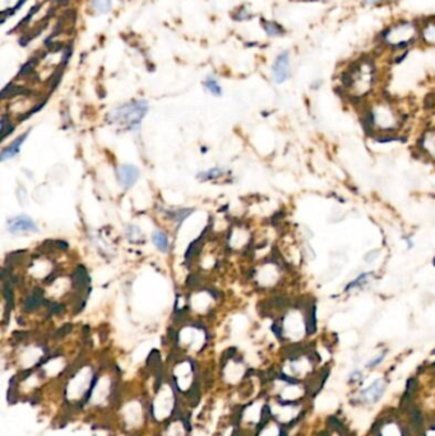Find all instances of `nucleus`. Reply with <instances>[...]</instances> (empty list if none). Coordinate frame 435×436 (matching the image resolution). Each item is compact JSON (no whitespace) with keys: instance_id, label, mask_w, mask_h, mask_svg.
Masks as SVG:
<instances>
[{"instance_id":"nucleus-1","label":"nucleus","mask_w":435,"mask_h":436,"mask_svg":"<svg viewBox=\"0 0 435 436\" xmlns=\"http://www.w3.org/2000/svg\"><path fill=\"white\" fill-rule=\"evenodd\" d=\"M342 86L354 97H364L374 87L377 79V68L371 59L363 58L355 61L350 69L342 74Z\"/></svg>"},{"instance_id":"nucleus-2","label":"nucleus","mask_w":435,"mask_h":436,"mask_svg":"<svg viewBox=\"0 0 435 436\" xmlns=\"http://www.w3.org/2000/svg\"><path fill=\"white\" fill-rule=\"evenodd\" d=\"M420 30L412 21H399L383 32L382 41L388 48L394 50H404L416 41Z\"/></svg>"},{"instance_id":"nucleus-3","label":"nucleus","mask_w":435,"mask_h":436,"mask_svg":"<svg viewBox=\"0 0 435 436\" xmlns=\"http://www.w3.org/2000/svg\"><path fill=\"white\" fill-rule=\"evenodd\" d=\"M148 111V103L146 101H131L123 106H119L112 110L110 116L111 121L128 126V129H135L139 126L140 121Z\"/></svg>"},{"instance_id":"nucleus-4","label":"nucleus","mask_w":435,"mask_h":436,"mask_svg":"<svg viewBox=\"0 0 435 436\" xmlns=\"http://www.w3.org/2000/svg\"><path fill=\"white\" fill-rule=\"evenodd\" d=\"M365 122L369 124L370 128L375 126L384 131H391L398 125V117L391 105L380 102L370 108V111L365 116Z\"/></svg>"},{"instance_id":"nucleus-5","label":"nucleus","mask_w":435,"mask_h":436,"mask_svg":"<svg viewBox=\"0 0 435 436\" xmlns=\"http://www.w3.org/2000/svg\"><path fill=\"white\" fill-rule=\"evenodd\" d=\"M291 74V58L288 51H282L277 55L273 65H272V77L276 83L281 84L290 78Z\"/></svg>"},{"instance_id":"nucleus-6","label":"nucleus","mask_w":435,"mask_h":436,"mask_svg":"<svg viewBox=\"0 0 435 436\" xmlns=\"http://www.w3.org/2000/svg\"><path fill=\"white\" fill-rule=\"evenodd\" d=\"M385 389H387V383L383 379H377L360 392L359 399L364 404H374V403L379 402L380 398L384 394Z\"/></svg>"},{"instance_id":"nucleus-7","label":"nucleus","mask_w":435,"mask_h":436,"mask_svg":"<svg viewBox=\"0 0 435 436\" xmlns=\"http://www.w3.org/2000/svg\"><path fill=\"white\" fill-rule=\"evenodd\" d=\"M138 178H139V170L133 165H121L117 169V180L120 185L124 186L125 189H129L137 183Z\"/></svg>"},{"instance_id":"nucleus-8","label":"nucleus","mask_w":435,"mask_h":436,"mask_svg":"<svg viewBox=\"0 0 435 436\" xmlns=\"http://www.w3.org/2000/svg\"><path fill=\"white\" fill-rule=\"evenodd\" d=\"M8 228L12 233L37 232V226L28 216H18L8 222Z\"/></svg>"},{"instance_id":"nucleus-9","label":"nucleus","mask_w":435,"mask_h":436,"mask_svg":"<svg viewBox=\"0 0 435 436\" xmlns=\"http://www.w3.org/2000/svg\"><path fill=\"white\" fill-rule=\"evenodd\" d=\"M28 133H30V131H26V133H23L22 135L18 136V138L16 139V140H14L12 144H9L8 147L6 148V150L2 151V157H0V160H2V161H6V160L13 159L14 156L18 155V152L21 151V146H22L23 142L26 140Z\"/></svg>"},{"instance_id":"nucleus-10","label":"nucleus","mask_w":435,"mask_h":436,"mask_svg":"<svg viewBox=\"0 0 435 436\" xmlns=\"http://www.w3.org/2000/svg\"><path fill=\"white\" fill-rule=\"evenodd\" d=\"M421 40L429 46L435 48V20H429L420 28Z\"/></svg>"},{"instance_id":"nucleus-11","label":"nucleus","mask_w":435,"mask_h":436,"mask_svg":"<svg viewBox=\"0 0 435 436\" xmlns=\"http://www.w3.org/2000/svg\"><path fill=\"white\" fill-rule=\"evenodd\" d=\"M421 148L432 159H435V131H427L421 138Z\"/></svg>"},{"instance_id":"nucleus-12","label":"nucleus","mask_w":435,"mask_h":436,"mask_svg":"<svg viewBox=\"0 0 435 436\" xmlns=\"http://www.w3.org/2000/svg\"><path fill=\"white\" fill-rule=\"evenodd\" d=\"M152 241H154V244L156 245L159 250L164 251V253L169 250V239L162 231H155L154 235H152Z\"/></svg>"},{"instance_id":"nucleus-13","label":"nucleus","mask_w":435,"mask_h":436,"mask_svg":"<svg viewBox=\"0 0 435 436\" xmlns=\"http://www.w3.org/2000/svg\"><path fill=\"white\" fill-rule=\"evenodd\" d=\"M42 304H46L44 301V299H42V292L35 291L34 294H32L31 296L25 301V310L26 311L35 310V309L39 308V306L42 305Z\"/></svg>"},{"instance_id":"nucleus-14","label":"nucleus","mask_w":435,"mask_h":436,"mask_svg":"<svg viewBox=\"0 0 435 436\" xmlns=\"http://www.w3.org/2000/svg\"><path fill=\"white\" fill-rule=\"evenodd\" d=\"M373 273H363V274H360L359 277H356L355 279H352L351 282H350L349 284L346 286V288H345V291H352V289L357 288V287H363L364 284L368 283L369 281H370L371 278H373Z\"/></svg>"},{"instance_id":"nucleus-15","label":"nucleus","mask_w":435,"mask_h":436,"mask_svg":"<svg viewBox=\"0 0 435 436\" xmlns=\"http://www.w3.org/2000/svg\"><path fill=\"white\" fill-rule=\"evenodd\" d=\"M263 26H264V31L267 32L268 36L278 37L284 34L283 28H282L278 23L272 22V21H265V22H263Z\"/></svg>"},{"instance_id":"nucleus-16","label":"nucleus","mask_w":435,"mask_h":436,"mask_svg":"<svg viewBox=\"0 0 435 436\" xmlns=\"http://www.w3.org/2000/svg\"><path fill=\"white\" fill-rule=\"evenodd\" d=\"M193 213V209H183V208H179V209H174V211H169L168 214L173 218V220L178 221L179 223H182L183 221L187 220V217H189L190 214Z\"/></svg>"},{"instance_id":"nucleus-17","label":"nucleus","mask_w":435,"mask_h":436,"mask_svg":"<svg viewBox=\"0 0 435 436\" xmlns=\"http://www.w3.org/2000/svg\"><path fill=\"white\" fill-rule=\"evenodd\" d=\"M225 173H226L225 170L218 169V167H213V169L208 170V171H204V173L198 174V179L199 180H212V179L220 178V176L223 175Z\"/></svg>"},{"instance_id":"nucleus-18","label":"nucleus","mask_w":435,"mask_h":436,"mask_svg":"<svg viewBox=\"0 0 435 436\" xmlns=\"http://www.w3.org/2000/svg\"><path fill=\"white\" fill-rule=\"evenodd\" d=\"M204 87H206L207 89H208L212 95L215 96H221L222 95V88H221V86L218 84V82L216 81L215 78L209 77L207 78L206 82H204Z\"/></svg>"},{"instance_id":"nucleus-19","label":"nucleus","mask_w":435,"mask_h":436,"mask_svg":"<svg viewBox=\"0 0 435 436\" xmlns=\"http://www.w3.org/2000/svg\"><path fill=\"white\" fill-rule=\"evenodd\" d=\"M91 4L97 13H107L111 9V0H91Z\"/></svg>"},{"instance_id":"nucleus-20","label":"nucleus","mask_w":435,"mask_h":436,"mask_svg":"<svg viewBox=\"0 0 435 436\" xmlns=\"http://www.w3.org/2000/svg\"><path fill=\"white\" fill-rule=\"evenodd\" d=\"M0 129H2V140L6 139L11 133H13L14 130V125L11 124V121H9L6 115L2 117V126H0Z\"/></svg>"},{"instance_id":"nucleus-21","label":"nucleus","mask_w":435,"mask_h":436,"mask_svg":"<svg viewBox=\"0 0 435 436\" xmlns=\"http://www.w3.org/2000/svg\"><path fill=\"white\" fill-rule=\"evenodd\" d=\"M384 359H385V352L379 353V355L375 356V357H373V359H370L368 362H366V369H375L378 365L382 364Z\"/></svg>"},{"instance_id":"nucleus-22","label":"nucleus","mask_w":435,"mask_h":436,"mask_svg":"<svg viewBox=\"0 0 435 436\" xmlns=\"http://www.w3.org/2000/svg\"><path fill=\"white\" fill-rule=\"evenodd\" d=\"M361 376H363L361 371H359V370H354L352 372H350L349 380L352 381V383H355V381H359L360 379H361Z\"/></svg>"},{"instance_id":"nucleus-23","label":"nucleus","mask_w":435,"mask_h":436,"mask_svg":"<svg viewBox=\"0 0 435 436\" xmlns=\"http://www.w3.org/2000/svg\"><path fill=\"white\" fill-rule=\"evenodd\" d=\"M391 2H396V0H364L365 6H378V4L391 3Z\"/></svg>"},{"instance_id":"nucleus-24","label":"nucleus","mask_w":435,"mask_h":436,"mask_svg":"<svg viewBox=\"0 0 435 436\" xmlns=\"http://www.w3.org/2000/svg\"><path fill=\"white\" fill-rule=\"evenodd\" d=\"M432 265H434V267H435V258L432 259Z\"/></svg>"}]
</instances>
